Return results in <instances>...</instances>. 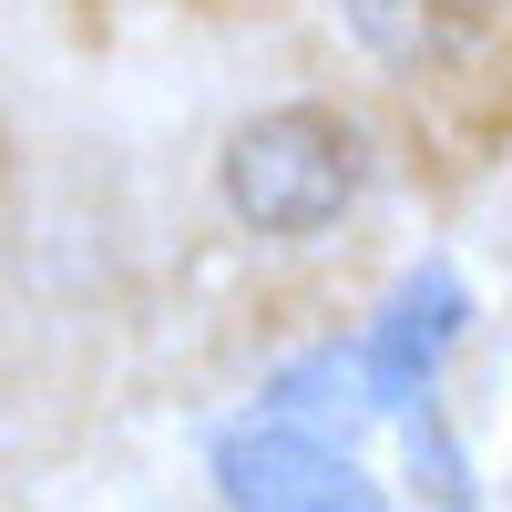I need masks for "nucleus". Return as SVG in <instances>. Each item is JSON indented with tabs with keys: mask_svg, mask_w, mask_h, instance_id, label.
<instances>
[{
	"mask_svg": "<svg viewBox=\"0 0 512 512\" xmlns=\"http://www.w3.org/2000/svg\"><path fill=\"white\" fill-rule=\"evenodd\" d=\"M461 318H472V297H461V277H451V267L400 277V287H390V308H379V318H369V338H359L369 400H379V410L431 400V369H441V349L461 338Z\"/></svg>",
	"mask_w": 512,
	"mask_h": 512,
	"instance_id": "nucleus-3",
	"label": "nucleus"
},
{
	"mask_svg": "<svg viewBox=\"0 0 512 512\" xmlns=\"http://www.w3.org/2000/svg\"><path fill=\"white\" fill-rule=\"evenodd\" d=\"M359 185H369V144H359V123L328 113V103H277V113L236 123L226 154H216L226 216L246 236H277V246L328 236L359 205Z\"/></svg>",
	"mask_w": 512,
	"mask_h": 512,
	"instance_id": "nucleus-1",
	"label": "nucleus"
},
{
	"mask_svg": "<svg viewBox=\"0 0 512 512\" xmlns=\"http://www.w3.org/2000/svg\"><path fill=\"white\" fill-rule=\"evenodd\" d=\"M472 21H482V0H349L359 52L390 62V72H441L472 41Z\"/></svg>",
	"mask_w": 512,
	"mask_h": 512,
	"instance_id": "nucleus-4",
	"label": "nucleus"
},
{
	"mask_svg": "<svg viewBox=\"0 0 512 512\" xmlns=\"http://www.w3.org/2000/svg\"><path fill=\"white\" fill-rule=\"evenodd\" d=\"M216 492L236 512H390L379 502V482L359 472L338 441L297 431V420H236V431L216 441Z\"/></svg>",
	"mask_w": 512,
	"mask_h": 512,
	"instance_id": "nucleus-2",
	"label": "nucleus"
}]
</instances>
